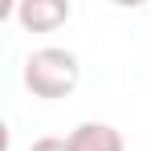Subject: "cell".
Segmentation results:
<instances>
[{"mask_svg":"<svg viewBox=\"0 0 151 151\" xmlns=\"http://www.w3.org/2000/svg\"><path fill=\"white\" fill-rule=\"evenodd\" d=\"M78 78H82V65L61 45H45V49H33L25 57V86L37 98H65V94H74Z\"/></svg>","mask_w":151,"mask_h":151,"instance_id":"6da1fadb","label":"cell"},{"mask_svg":"<svg viewBox=\"0 0 151 151\" xmlns=\"http://www.w3.org/2000/svg\"><path fill=\"white\" fill-rule=\"evenodd\" d=\"M65 143H70V151H123V135H119V127L110 123H78L70 135H65Z\"/></svg>","mask_w":151,"mask_h":151,"instance_id":"7a4b0ae2","label":"cell"},{"mask_svg":"<svg viewBox=\"0 0 151 151\" xmlns=\"http://www.w3.org/2000/svg\"><path fill=\"white\" fill-rule=\"evenodd\" d=\"M17 21L33 33H45V29H57L61 21H70V4H61V0H21Z\"/></svg>","mask_w":151,"mask_h":151,"instance_id":"3957f363","label":"cell"},{"mask_svg":"<svg viewBox=\"0 0 151 151\" xmlns=\"http://www.w3.org/2000/svg\"><path fill=\"white\" fill-rule=\"evenodd\" d=\"M29 151H70V143H65V139H57V135H41V139H33V143H29Z\"/></svg>","mask_w":151,"mask_h":151,"instance_id":"277c9868","label":"cell"}]
</instances>
